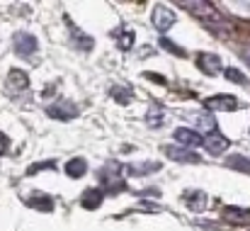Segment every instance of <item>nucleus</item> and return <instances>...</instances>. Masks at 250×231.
I'll list each match as a JSON object with an SVG mask.
<instances>
[{
    "instance_id": "15",
    "label": "nucleus",
    "mask_w": 250,
    "mask_h": 231,
    "mask_svg": "<svg viewBox=\"0 0 250 231\" xmlns=\"http://www.w3.org/2000/svg\"><path fill=\"white\" fill-rule=\"evenodd\" d=\"M175 141L182 144L185 149H197V146H202V137H199L194 129H187V127L175 129Z\"/></svg>"
},
{
    "instance_id": "6",
    "label": "nucleus",
    "mask_w": 250,
    "mask_h": 231,
    "mask_svg": "<svg viewBox=\"0 0 250 231\" xmlns=\"http://www.w3.org/2000/svg\"><path fill=\"white\" fill-rule=\"evenodd\" d=\"M204 107L211 112H233L238 107V100L233 95H214L204 100Z\"/></svg>"
},
{
    "instance_id": "4",
    "label": "nucleus",
    "mask_w": 250,
    "mask_h": 231,
    "mask_svg": "<svg viewBox=\"0 0 250 231\" xmlns=\"http://www.w3.org/2000/svg\"><path fill=\"white\" fill-rule=\"evenodd\" d=\"M46 115L51 119H61V122H68V119H76L78 117V107L68 100H59V102H51L46 107Z\"/></svg>"
},
{
    "instance_id": "20",
    "label": "nucleus",
    "mask_w": 250,
    "mask_h": 231,
    "mask_svg": "<svg viewBox=\"0 0 250 231\" xmlns=\"http://www.w3.org/2000/svg\"><path fill=\"white\" fill-rule=\"evenodd\" d=\"M163 119H166L163 110H161L158 105H151V107H148V112H146V122L151 124V129H158V127H163Z\"/></svg>"
},
{
    "instance_id": "9",
    "label": "nucleus",
    "mask_w": 250,
    "mask_h": 231,
    "mask_svg": "<svg viewBox=\"0 0 250 231\" xmlns=\"http://www.w3.org/2000/svg\"><path fill=\"white\" fill-rule=\"evenodd\" d=\"M224 219L231 227H250V209L248 207H224Z\"/></svg>"
},
{
    "instance_id": "7",
    "label": "nucleus",
    "mask_w": 250,
    "mask_h": 231,
    "mask_svg": "<svg viewBox=\"0 0 250 231\" xmlns=\"http://www.w3.org/2000/svg\"><path fill=\"white\" fill-rule=\"evenodd\" d=\"M151 20H153V27H156L158 32H167V29L175 24V12H172L170 7H166V5H156Z\"/></svg>"
},
{
    "instance_id": "18",
    "label": "nucleus",
    "mask_w": 250,
    "mask_h": 231,
    "mask_svg": "<svg viewBox=\"0 0 250 231\" xmlns=\"http://www.w3.org/2000/svg\"><path fill=\"white\" fill-rule=\"evenodd\" d=\"M85 173H87V161H85V158H71V161L66 163V175H68V178L78 180V178H83Z\"/></svg>"
},
{
    "instance_id": "11",
    "label": "nucleus",
    "mask_w": 250,
    "mask_h": 231,
    "mask_svg": "<svg viewBox=\"0 0 250 231\" xmlns=\"http://www.w3.org/2000/svg\"><path fill=\"white\" fill-rule=\"evenodd\" d=\"M5 88L10 90V92H24L27 88H29V78L24 71H20V69H12L7 78H5Z\"/></svg>"
},
{
    "instance_id": "27",
    "label": "nucleus",
    "mask_w": 250,
    "mask_h": 231,
    "mask_svg": "<svg viewBox=\"0 0 250 231\" xmlns=\"http://www.w3.org/2000/svg\"><path fill=\"white\" fill-rule=\"evenodd\" d=\"M139 209H144V212H148V209H151V212H158V205H151V202H141V205H139Z\"/></svg>"
},
{
    "instance_id": "17",
    "label": "nucleus",
    "mask_w": 250,
    "mask_h": 231,
    "mask_svg": "<svg viewBox=\"0 0 250 231\" xmlns=\"http://www.w3.org/2000/svg\"><path fill=\"white\" fill-rule=\"evenodd\" d=\"M27 205H29L32 209H39V212H54V207H56L54 197H49V195H42V192H34V195L27 200Z\"/></svg>"
},
{
    "instance_id": "24",
    "label": "nucleus",
    "mask_w": 250,
    "mask_h": 231,
    "mask_svg": "<svg viewBox=\"0 0 250 231\" xmlns=\"http://www.w3.org/2000/svg\"><path fill=\"white\" fill-rule=\"evenodd\" d=\"M49 168H56L54 161H42V163H32L27 168V175H34V173H42V170H49Z\"/></svg>"
},
{
    "instance_id": "14",
    "label": "nucleus",
    "mask_w": 250,
    "mask_h": 231,
    "mask_svg": "<svg viewBox=\"0 0 250 231\" xmlns=\"http://www.w3.org/2000/svg\"><path fill=\"white\" fill-rule=\"evenodd\" d=\"M112 37H114V42H117V46H119L122 51H129V49L134 46V42H136L134 29H131V27H126V24L117 27V29L112 32Z\"/></svg>"
},
{
    "instance_id": "12",
    "label": "nucleus",
    "mask_w": 250,
    "mask_h": 231,
    "mask_svg": "<svg viewBox=\"0 0 250 231\" xmlns=\"http://www.w3.org/2000/svg\"><path fill=\"white\" fill-rule=\"evenodd\" d=\"M158 170H161V163L158 161H144V163H129V165H124V175H131V178H141V175L158 173Z\"/></svg>"
},
{
    "instance_id": "1",
    "label": "nucleus",
    "mask_w": 250,
    "mask_h": 231,
    "mask_svg": "<svg viewBox=\"0 0 250 231\" xmlns=\"http://www.w3.org/2000/svg\"><path fill=\"white\" fill-rule=\"evenodd\" d=\"M182 10H189L194 17H199L207 27H211V29H219V32H229L231 29V24L221 17V12L211 5V2H202V0H182V2H177Z\"/></svg>"
},
{
    "instance_id": "16",
    "label": "nucleus",
    "mask_w": 250,
    "mask_h": 231,
    "mask_svg": "<svg viewBox=\"0 0 250 231\" xmlns=\"http://www.w3.org/2000/svg\"><path fill=\"white\" fill-rule=\"evenodd\" d=\"M102 200H104V192L100 187H90V190H85L83 195H81V207H85V209H97L102 205Z\"/></svg>"
},
{
    "instance_id": "19",
    "label": "nucleus",
    "mask_w": 250,
    "mask_h": 231,
    "mask_svg": "<svg viewBox=\"0 0 250 231\" xmlns=\"http://www.w3.org/2000/svg\"><path fill=\"white\" fill-rule=\"evenodd\" d=\"M71 39H73V44H76V49L78 51H87V49H92V37H87V34H83L78 27H71Z\"/></svg>"
},
{
    "instance_id": "3",
    "label": "nucleus",
    "mask_w": 250,
    "mask_h": 231,
    "mask_svg": "<svg viewBox=\"0 0 250 231\" xmlns=\"http://www.w3.org/2000/svg\"><path fill=\"white\" fill-rule=\"evenodd\" d=\"M12 49H15L17 56L29 59V56L39 49V42H37V37L29 34V32H17V34L12 37Z\"/></svg>"
},
{
    "instance_id": "8",
    "label": "nucleus",
    "mask_w": 250,
    "mask_h": 231,
    "mask_svg": "<svg viewBox=\"0 0 250 231\" xmlns=\"http://www.w3.org/2000/svg\"><path fill=\"white\" fill-rule=\"evenodd\" d=\"M182 202L187 205L189 212H204V209L209 207V197H207V192H202V190L182 192Z\"/></svg>"
},
{
    "instance_id": "5",
    "label": "nucleus",
    "mask_w": 250,
    "mask_h": 231,
    "mask_svg": "<svg viewBox=\"0 0 250 231\" xmlns=\"http://www.w3.org/2000/svg\"><path fill=\"white\" fill-rule=\"evenodd\" d=\"M202 146H204L211 156H221L229 146H231V141H229L224 134H219V132H214V129H211L207 137H202Z\"/></svg>"
},
{
    "instance_id": "2",
    "label": "nucleus",
    "mask_w": 250,
    "mask_h": 231,
    "mask_svg": "<svg viewBox=\"0 0 250 231\" xmlns=\"http://www.w3.org/2000/svg\"><path fill=\"white\" fill-rule=\"evenodd\" d=\"M97 178H100V185L104 187L102 192L119 195V192L126 190V183H124V168H122L119 163H107V165L97 173Z\"/></svg>"
},
{
    "instance_id": "21",
    "label": "nucleus",
    "mask_w": 250,
    "mask_h": 231,
    "mask_svg": "<svg viewBox=\"0 0 250 231\" xmlns=\"http://www.w3.org/2000/svg\"><path fill=\"white\" fill-rule=\"evenodd\" d=\"M226 168L241 170V173H250V161L246 156H229L226 158Z\"/></svg>"
},
{
    "instance_id": "10",
    "label": "nucleus",
    "mask_w": 250,
    "mask_h": 231,
    "mask_svg": "<svg viewBox=\"0 0 250 231\" xmlns=\"http://www.w3.org/2000/svg\"><path fill=\"white\" fill-rule=\"evenodd\" d=\"M163 154L170 161H177V163H199V156L192 149H185V146H163Z\"/></svg>"
},
{
    "instance_id": "28",
    "label": "nucleus",
    "mask_w": 250,
    "mask_h": 231,
    "mask_svg": "<svg viewBox=\"0 0 250 231\" xmlns=\"http://www.w3.org/2000/svg\"><path fill=\"white\" fill-rule=\"evenodd\" d=\"M241 56H243V61H246V64H248V66H250V49H246V51H243Z\"/></svg>"
},
{
    "instance_id": "25",
    "label": "nucleus",
    "mask_w": 250,
    "mask_h": 231,
    "mask_svg": "<svg viewBox=\"0 0 250 231\" xmlns=\"http://www.w3.org/2000/svg\"><path fill=\"white\" fill-rule=\"evenodd\" d=\"M161 46H163V49H167V51H172V54H175V56H180V59L185 56V51H182V49H180L177 44H172L170 39H166V37L161 39Z\"/></svg>"
},
{
    "instance_id": "13",
    "label": "nucleus",
    "mask_w": 250,
    "mask_h": 231,
    "mask_svg": "<svg viewBox=\"0 0 250 231\" xmlns=\"http://www.w3.org/2000/svg\"><path fill=\"white\" fill-rule=\"evenodd\" d=\"M197 66H199V71L207 73V76H216L219 71H224V69H221V59H219L216 54H199V56H197Z\"/></svg>"
},
{
    "instance_id": "26",
    "label": "nucleus",
    "mask_w": 250,
    "mask_h": 231,
    "mask_svg": "<svg viewBox=\"0 0 250 231\" xmlns=\"http://www.w3.org/2000/svg\"><path fill=\"white\" fill-rule=\"evenodd\" d=\"M7 151H10V139H7V137L0 132V156L7 154Z\"/></svg>"
},
{
    "instance_id": "23",
    "label": "nucleus",
    "mask_w": 250,
    "mask_h": 231,
    "mask_svg": "<svg viewBox=\"0 0 250 231\" xmlns=\"http://www.w3.org/2000/svg\"><path fill=\"white\" fill-rule=\"evenodd\" d=\"M224 78L231 80V83H238V85H248V78L243 76L238 69H226V71H224Z\"/></svg>"
},
{
    "instance_id": "22",
    "label": "nucleus",
    "mask_w": 250,
    "mask_h": 231,
    "mask_svg": "<svg viewBox=\"0 0 250 231\" xmlns=\"http://www.w3.org/2000/svg\"><path fill=\"white\" fill-rule=\"evenodd\" d=\"M109 95H112L117 102H122V105H126V102L134 100V92L126 90V88H122V85H112V88H109Z\"/></svg>"
}]
</instances>
